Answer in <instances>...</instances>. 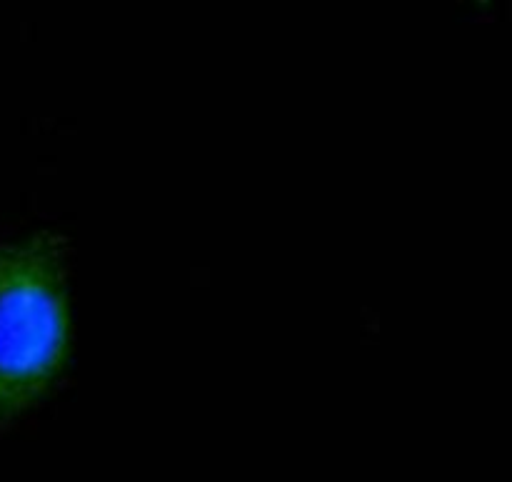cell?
I'll return each instance as SVG.
<instances>
[{
	"mask_svg": "<svg viewBox=\"0 0 512 482\" xmlns=\"http://www.w3.org/2000/svg\"><path fill=\"white\" fill-rule=\"evenodd\" d=\"M68 290L50 235L0 245V425L48 395L68 355Z\"/></svg>",
	"mask_w": 512,
	"mask_h": 482,
	"instance_id": "6da1fadb",
	"label": "cell"
}]
</instances>
